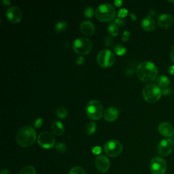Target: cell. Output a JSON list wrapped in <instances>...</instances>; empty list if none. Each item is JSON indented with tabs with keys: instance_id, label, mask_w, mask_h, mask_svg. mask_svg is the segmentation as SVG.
Here are the masks:
<instances>
[{
	"instance_id": "obj_29",
	"label": "cell",
	"mask_w": 174,
	"mask_h": 174,
	"mask_svg": "<svg viewBox=\"0 0 174 174\" xmlns=\"http://www.w3.org/2000/svg\"><path fill=\"white\" fill-rule=\"evenodd\" d=\"M94 14V9L93 8L88 6L84 10V15L87 18H91Z\"/></svg>"
},
{
	"instance_id": "obj_3",
	"label": "cell",
	"mask_w": 174,
	"mask_h": 174,
	"mask_svg": "<svg viewBox=\"0 0 174 174\" xmlns=\"http://www.w3.org/2000/svg\"><path fill=\"white\" fill-rule=\"evenodd\" d=\"M116 10L114 6L110 4L99 5L96 9V18L101 22H110L115 17Z\"/></svg>"
},
{
	"instance_id": "obj_27",
	"label": "cell",
	"mask_w": 174,
	"mask_h": 174,
	"mask_svg": "<svg viewBox=\"0 0 174 174\" xmlns=\"http://www.w3.org/2000/svg\"><path fill=\"white\" fill-rule=\"evenodd\" d=\"M69 174H87L83 168L81 167H74L70 170Z\"/></svg>"
},
{
	"instance_id": "obj_13",
	"label": "cell",
	"mask_w": 174,
	"mask_h": 174,
	"mask_svg": "<svg viewBox=\"0 0 174 174\" xmlns=\"http://www.w3.org/2000/svg\"><path fill=\"white\" fill-rule=\"evenodd\" d=\"M95 164L97 169L102 173H106L110 169V160L104 155H99L95 159Z\"/></svg>"
},
{
	"instance_id": "obj_22",
	"label": "cell",
	"mask_w": 174,
	"mask_h": 174,
	"mask_svg": "<svg viewBox=\"0 0 174 174\" xmlns=\"http://www.w3.org/2000/svg\"><path fill=\"white\" fill-rule=\"evenodd\" d=\"M96 129L97 126L95 123L94 122H90L87 123L86 126H85L84 131L87 135H92L96 131Z\"/></svg>"
},
{
	"instance_id": "obj_16",
	"label": "cell",
	"mask_w": 174,
	"mask_h": 174,
	"mask_svg": "<svg viewBox=\"0 0 174 174\" xmlns=\"http://www.w3.org/2000/svg\"><path fill=\"white\" fill-rule=\"evenodd\" d=\"M119 115L118 110L115 107H110L104 112L103 117L107 122H113L117 119Z\"/></svg>"
},
{
	"instance_id": "obj_2",
	"label": "cell",
	"mask_w": 174,
	"mask_h": 174,
	"mask_svg": "<svg viewBox=\"0 0 174 174\" xmlns=\"http://www.w3.org/2000/svg\"><path fill=\"white\" fill-rule=\"evenodd\" d=\"M36 140V132L31 126H25L18 131L16 141L21 147L27 148L32 145Z\"/></svg>"
},
{
	"instance_id": "obj_19",
	"label": "cell",
	"mask_w": 174,
	"mask_h": 174,
	"mask_svg": "<svg viewBox=\"0 0 174 174\" xmlns=\"http://www.w3.org/2000/svg\"><path fill=\"white\" fill-rule=\"evenodd\" d=\"M51 129H52L53 133L57 136L61 135L65 131L64 126H63V123L59 121H53Z\"/></svg>"
},
{
	"instance_id": "obj_39",
	"label": "cell",
	"mask_w": 174,
	"mask_h": 174,
	"mask_svg": "<svg viewBox=\"0 0 174 174\" xmlns=\"http://www.w3.org/2000/svg\"><path fill=\"white\" fill-rule=\"evenodd\" d=\"M168 72L169 74L171 75H173L174 74V65H171L170 67L168 69Z\"/></svg>"
},
{
	"instance_id": "obj_9",
	"label": "cell",
	"mask_w": 174,
	"mask_h": 174,
	"mask_svg": "<svg viewBox=\"0 0 174 174\" xmlns=\"http://www.w3.org/2000/svg\"><path fill=\"white\" fill-rule=\"evenodd\" d=\"M152 174H164L167 171V163L162 158L155 157L150 163Z\"/></svg>"
},
{
	"instance_id": "obj_23",
	"label": "cell",
	"mask_w": 174,
	"mask_h": 174,
	"mask_svg": "<svg viewBox=\"0 0 174 174\" xmlns=\"http://www.w3.org/2000/svg\"><path fill=\"white\" fill-rule=\"evenodd\" d=\"M68 24L64 21H58L57 23H56L55 29L56 31V32L57 33H62L66 29H67Z\"/></svg>"
},
{
	"instance_id": "obj_32",
	"label": "cell",
	"mask_w": 174,
	"mask_h": 174,
	"mask_svg": "<svg viewBox=\"0 0 174 174\" xmlns=\"http://www.w3.org/2000/svg\"><path fill=\"white\" fill-rule=\"evenodd\" d=\"M114 23L116 25H118V26H124L125 24V22L123 21L122 18H119V17H117V18H115Z\"/></svg>"
},
{
	"instance_id": "obj_25",
	"label": "cell",
	"mask_w": 174,
	"mask_h": 174,
	"mask_svg": "<svg viewBox=\"0 0 174 174\" xmlns=\"http://www.w3.org/2000/svg\"><path fill=\"white\" fill-rule=\"evenodd\" d=\"M19 174H36V169L33 166L27 165L21 169Z\"/></svg>"
},
{
	"instance_id": "obj_36",
	"label": "cell",
	"mask_w": 174,
	"mask_h": 174,
	"mask_svg": "<svg viewBox=\"0 0 174 174\" xmlns=\"http://www.w3.org/2000/svg\"><path fill=\"white\" fill-rule=\"evenodd\" d=\"M75 62H76V63H77L78 65L83 64V63L84 62V58L82 56H79V57H78L76 59V61H75Z\"/></svg>"
},
{
	"instance_id": "obj_15",
	"label": "cell",
	"mask_w": 174,
	"mask_h": 174,
	"mask_svg": "<svg viewBox=\"0 0 174 174\" xmlns=\"http://www.w3.org/2000/svg\"><path fill=\"white\" fill-rule=\"evenodd\" d=\"M80 31L85 36H91L95 31V25L90 21H84L80 24Z\"/></svg>"
},
{
	"instance_id": "obj_5",
	"label": "cell",
	"mask_w": 174,
	"mask_h": 174,
	"mask_svg": "<svg viewBox=\"0 0 174 174\" xmlns=\"http://www.w3.org/2000/svg\"><path fill=\"white\" fill-rule=\"evenodd\" d=\"M73 49L78 55L81 56L87 55L93 49V44L87 37H78L73 43Z\"/></svg>"
},
{
	"instance_id": "obj_33",
	"label": "cell",
	"mask_w": 174,
	"mask_h": 174,
	"mask_svg": "<svg viewBox=\"0 0 174 174\" xmlns=\"http://www.w3.org/2000/svg\"><path fill=\"white\" fill-rule=\"evenodd\" d=\"M43 123V120L41 118H38L36 120V121L34 122V126L36 128H40L42 126Z\"/></svg>"
},
{
	"instance_id": "obj_24",
	"label": "cell",
	"mask_w": 174,
	"mask_h": 174,
	"mask_svg": "<svg viewBox=\"0 0 174 174\" xmlns=\"http://www.w3.org/2000/svg\"><path fill=\"white\" fill-rule=\"evenodd\" d=\"M56 114L59 119H63L68 116V110L64 107H59L56 110Z\"/></svg>"
},
{
	"instance_id": "obj_12",
	"label": "cell",
	"mask_w": 174,
	"mask_h": 174,
	"mask_svg": "<svg viewBox=\"0 0 174 174\" xmlns=\"http://www.w3.org/2000/svg\"><path fill=\"white\" fill-rule=\"evenodd\" d=\"M22 11L17 6H11L6 11V17L12 23H19L22 19Z\"/></svg>"
},
{
	"instance_id": "obj_34",
	"label": "cell",
	"mask_w": 174,
	"mask_h": 174,
	"mask_svg": "<svg viewBox=\"0 0 174 174\" xmlns=\"http://www.w3.org/2000/svg\"><path fill=\"white\" fill-rule=\"evenodd\" d=\"M129 36H130V32L129 31H125L122 33V41H127L129 38Z\"/></svg>"
},
{
	"instance_id": "obj_6",
	"label": "cell",
	"mask_w": 174,
	"mask_h": 174,
	"mask_svg": "<svg viewBox=\"0 0 174 174\" xmlns=\"http://www.w3.org/2000/svg\"><path fill=\"white\" fill-rule=\"evenodd\" d=\"M103 106L98 100H91L86 106L87 114L90 119L97 121L102 118L103 116Z\"/></svg>"
},
{
	"instance_id": "obj_35",
	"label": "cell",
	"mask_w": 174,
	"mask_h": 174,
	"mask_svg": "<svg viewBox=\"0 0 174 174\" xmlns=\"http://www.w3.org/2000/svg\"><path fill=\"white\" fill-rule=\"evenodd\" d=\"M102 148L99 147V146H95L92 150L93 153L95 154H97V155H99L101 153H102Z\"/></svg>"
},
{
	"instance_id": "obj_20",
	"label": "cell",
	"mask_w": 174,
	"mask_h": 174,
	"mask_svg": "<svg viewBox=\"0 0 174 174\" xmlns=\"http://www.w3.org/2000/svg\"><path fill=\"white\" fill-rule=\"evenodd\" d=\"M157 84L159 87L163 88L164 89V88H167L169 86V79L167 76H165V75H161L157 78Z\"/></svg>"
},
{
	"instance_id": "obj_38",
	"label": "cell",
	"mask_w": 174,
	"mask_h": 174,
	"mask_svg": "<svg viewBox=\"0 0 174 174\" xmlns=\"http://www.w3.org/2000/svg\"><path fill=\"white\" fill-rule=\"evenodd\" d=\"M114 4L117 6V7H119V6H121L123 2L122 0H115V1L114 2Z\"/></svg>"
},
{
	"instance_id": "obj_7",
	"label": "cell",
	"mask_w": 174,
	"mask_h": 174,
	"mask_svg": "<svg viewBox=\"0 0 174 174\" xmlns=\"http://www.w3.org/2000/svg\"><path fill=\"white\" fill-rule=\"evenodd\" d=\"M115 54L108 49L101 50L97 55V62L98 65L104 68L111 67L115 63Z\"/></svg>"
},
{
	"instance_id": "obj_14",
	"label": "cell",
	"mask_w": 174,
	"mask_h": 174,
	"mask_svg": "<svg viewBox=\"0 0 174 174\" xmlns=\"http://www.w3.org/2000/svg\"><path fill=\"white\" fill-rule=\"evenodd\" d=\"M159 133L164 137H172L174 133V129L170 123L167 122H161L158 128Z\"/></svg>"
},
{
	"instance_id": "obj_18",
	"label": "cell",
	"mask_w": 174,
	"mask_h": 174,
	"mask_svg": "<svg viewBox=\"0 0 174 174\" xmlns=\"http://www.w3.org/2000/svg\"><path fill=\"white\" fill-rule=\"evenodd\" d=\"M141 27L145 31H152L156 28V22L151 16H148L142 20Z\"/></svg>"
},
{
	"instance_id": "obj_30",
	"label": "cell",
	"mask_w": 174,
	"mask_h": 174,
	"mask_svg": "<svg viewBox=\"0 0 174 174\" xmlns=\"http://www.w3.org/2000/svg\"><path fill=\"white\" fill-rule=\"evenodd\" d=\"M128 14V10L126 8H122L118 12V17L119 18H124L126 17Z\"/></svg>"
},
{
	"instance_id": "obj_41",
	"label": "cell",
	"mask_w": 174,
	"mask_h": 174,
	"mask_svg": "<svg viewBox=\"0 0 174 174\" xmlns=\"http://www.w3.org/2000/svg\"><path fill=\"white\" fill-rule=\"evenodd\" d=\"M2 2H3V4H4L6 5H10V2L8 1V0H6V1L5 0H3Z\"/></svg>"
},
{
	"instance_id": "obj_1",
	"label": "cell",
	"mask_w": 174,
	"mask_h": 174,
	"mask_svg": "<svg viewBox=\"0 0 174 174\" xmlns=\"http://www.w3.org/2000/svg\"><path fill=\"white\" fill-rule=\"evenodd\" d=\"M158 68L156 65L150 61H143L137 65L136 74L140 80L144 83H151L158 75Z\"/></svg>"
},
{
	"instance_id": "obj_37",
	"label": "cell",
	"mask_w": 174,
	"mask_h": 174,
	"mask_svg": "<svg viewBox=\"0 0 174 174\" xmlns=\"http://www.w3.org/2000/svg\"><path fill=\"white\" fill-rule=\"evenodd\" d=\"M170 58H171V59H172V61L174 63V45L172 46V49H171Z\"/></svg>"
},
{
	"instance_id": "obj_8",
	"label": "cell",
	"mask_w": 174,
	"mask_h": 174,
	"mask_svg": "<svg viewBox=\"0 0 174 174\" xmlns=\"http://www.w3.org/2000/svg\"><path fill=\"white\" fill-rule=\"evenodd\" d=\"M106 154L110 157L118 156L122 151V145L121 141L116 140H112L107 141L104 145Z\"/></svg>"
},
{
	"instance_id": "obj_11",
	"label": "cell",
	"mask_w": 174,
	"mask_h": 174,
	"mask_svg": "<svg viewBox=\"0 0 174 174\" xmlns=\"http://www.w3.org/2000/svg\"><path fill=\"white\" fill-rule=\"evenodd\" d=\"M173 143L170 139H164L161 140L158 144V153L162 157H167L172 153Z\"/></svg>"
},
{
	"instance_id": "obj_17",
	"label": "cell",
	"mask_w": 174,
	"mask_h": 174,
	"mask_svg": "<svg viewBox=\"0 0 174 174\" xmlns=\"http://www.w3.org/2000/svg\"><path fill=\"white\" fill-rule=\"evenodd\" d=\"M173 22L174 19L173 17L168 14H161L159 18V21H158L159 26L164 28V29H167V28L172 26Z\"/></svg>"
},
{
	"instance_id": "obj_4",
	"label": "cell",
	"mask_w": 174,
	"mask_h": 174,
	"mask_svg": "<svg viewBox=\"0 0 174 174\" xmlns=\"http://www.w3.org/2000/svg\"><path fill=\"white\" fill-rule=\"evenodd\" d=\"M163 91L160 88L154 84H148L142 91V95L145 102L149 103H154L160 99Z\"/></svg>"
},
{
	"instance_id": "obj_10",
	"label": "cell",
	"mask_w": 174,
	"mask_h": 174,
	"mask_svg": "<svg viewBox=\"0 0 174 174\" xmlns=\"http://www.w3.org/2000/svg\"><path fill=\"white\" fill-rule=\"evenodd\" d=\"M37 143L42 148H45V149H50L55 145V140L50 133L48 131H43L38 135Z\"/></svg>"
},
{
	"instance_id": "obj_26",
	"label": "cell",
	"mask_w": 174,
	"mask_h": 174,
	"mask_svg": "<svg viewBox=\"0 0 174 174\" xmlns=\"http://www.w3.org/2000/svg\"><path fill=\"white\" fill-rule=\"evenodd\" d=\"M114 51L116 55H125L126 52V48L124 46H122L121 44H117L114 46Z\"/></svg>"
},
{
	"instance_id": "obj_42",
	"label": "cell",
	"mask_w": 174,
	"mask_h": 174,
	"mask_svg": "<svg viewBox=\"0 0 174 174\" xmlns=\"http://www.w3.org/2000/svg\"><path fill=\"white\" fill-rule=\"evenodd\" d=\"M131 15L132 16V18H133V19H134V20H135V19H136V18H135V17H135V16H134L133 14H131Z\"/></svg>"
},
{
	"instance_id": "obj_40",
	"label": "cell",
	"mask_w": 174,
	"mask_h": 174,
	"mask_svg": "<svg viewBox=\"0 0 174 174\" xmlns=\"http://www.w3.org/2000/svg\"><path fill=\"white\" fill-rule=\"evenodd\" d=\"M170 93V90L169 88H164V89L163 91V93L164 95H169Z\"/></svg>"
},
{
	"instance_id": "obj_31",
	"label": "cell",
	"mask_w": 174,
	"mask_h": 174,
	"mask_svg": "<svg viewBox=\"0 0 174 174\" xmlns=\"http://www.w3.org/2000/svg\"><path fill=\"white\" fill-rule=\"evenodd\" d=\"M104 43L106 46H110L113 44V39L111 36H106L105 40H104Z\"/></svg>"
},
{
	"instance_id": "obj_21",
	"label": "cell",
	"mask_w": 174,
	"mask_h": 174,
	"mask_svg": "<svg viewBox=\"0 0 174 174\" xmlns=\"http://www.w3.org/2000/svg\"><path fill=\"white\" fill-rule=\"evenodd\" d=\"M107 31L111 36H117L119 33V28L114 23H110L107 26Z\"/></svg>"
},
{
	"instance_id": "obj_28",
	"label": "cell",
	"mask_w": 174,
	"mask_h": 174,
	"mask_svg": "<svg viewBox=\"0 0 174 174\" xmlns=\"http://www.w3.org/2000/svg\"><path fill=\"white\" fill-rule=\"evenodd\" d=\"M55 148L56 151H58L59 153H65L67 150V146H66V145L64 143H59L56 145Z\"/></svg>"
}]
</instances>
